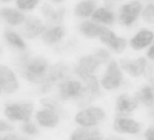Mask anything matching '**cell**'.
<instances>
[{
  "instance_id": "3",
  "label": "cell",
  "mask_w": 154,
  "mask_h": 140,
  "mask_svg": "<svg viewBox=\"0 0 154 140\" xmlns=\"http://www.w3.org/2000/svg\"><path fill=\"white\" fill-rule=\"evenodd\" d=\"M119 63L123 72L129 77L139 78L143 76L150 77L152 70L147 59L144 57H122L119 59Z\"/></svg>"
},
{
  "instance_id": "31",
  "label": "cell",
  "mask_w": 154,
  "mask_h": 140,
  "mask_svg": "<svg viewBox=\"0 0 154 140\" xmlns=\"http://www.w3.org/2000/svg\"><path fill=\"white\" fill-rule=\"evenodd\" d=\"M22 129L25 133L29 135L34 134L37 132V129L35 125L28 121H26V122L22 126Z\"/></svg>"
},
{
  "instance_id": "25",
  "label": "cell",
  "mask_w": 154,
  "mask_h": 140,
  "mask_svg": "<svg viewBox=\"0 0 154 140\" xmlns=\"http://www.w3.org/2000/svg\"><path fill=\"white\" fill-rule=\"evenodd\" d=\"M101 26L96 24L85 22L80 27V30L82 33L88 37H95L99 36V33L100 30Z\"/></svg>"
},
{
  "instance_id": "14",
  "label": "cell",
  "mask_w": 154,
  "mask_h": 140,
  "mask_svg": "<svg viewBox=\"0 0 154 140\" xmlns=\"http://www.w3.org/2000/svg\"><path fill=\"white\" fill-rule=\"evenodd\" d=\"M0 84L8 93L14 92L18 86L14 74L7 67L2 65H0Z\"/></svg>"
},
{
  "instance_id": "42",
  "label": "cell",
  "mask_w": 154,
  "mask_h": 140,
  "mask_svg": "<svg viewBox=\"0 0 154 140\" xmlns=\"http://www.w3.org/2000/svg\"><path fill=\"white\" fill-rule=\"evenodd\" d=\"M0 140H1V138H0Z\"/></svg>"
},
{
  "instance_id": "40",
  "label": "cell",
  "mask_w": 154,
  "mask_h": 140,
  "mask_svg": "<svg viewBox=\"0 0 154 140\" xmlns=\"http://www.w3.org/2000/svg\"><path fill=\"white\" fill-rule=\"evenodd\" d=\"M1 1H8V0H1Z\"/></svg>"
},
{
  "instance_id": "16",
  "label": "cell",
  "mask_w": 154,
  "mask_h": 140,
  "mask_svg": "<svg viewBox=\"0 0 154 140\" xmlns=\"http://www.w3.org/2000/svg\"><path fill=\"white\" fill-rule=\"evenodd\" d=\"M104 136L99 129L85 127L77 129L73 133L72 140H103Z\"/></svg>"
},
{
  "instance_id": "4",
  "label": "cell",
  "mask_w": 154,
  "mask_h": 140,
  "mask_svg": "<svg viewBox=\"0 0 154 140\" xmlns=\"http://www.w3.org/2000/svg\"><path fill=\"white\" fill-rule=\"evenodd\" d=\"M100 83L105 90L109 91H116L124 85L123 71L118 62L114 60L109 62Z\"/></svg>"
},
{
  "instance_id": "9",
  "label": "cell",
  "mask_w": 154,
  "mask_h": 140,
  "mask_svg": "<svg viewBox=\"0 0 154 140\" xmlns=\"http://www.w3.org/2000/svg\"><path fill=\"white\" fill-rule=\"evenodd\" d=\"M98 36L100 40L113 52L120 54L125 50L126 46V39L117 36L114 32L107 28L101 26Z\"/></svg>"
},
{
  "instance_id": "41",
  "label": "cell",
  "mask_w": 154,
  "mask_h": 140,
  "mask_svg": "<svg viewBox=\"0 0 154 140\" xmlns=\"http://www.w3.org/2000/svg\"><path fill=\"white\" fill-rule=\"evenodd\" d=\"M0 92H1V88H0Z\"/></svg>"
},
{
  "instance_id": "26",
  "label": "cell",
  "mask_w": 154,
  "mask_h": 140,
  "mask_svg": "<svg viewBox=\"0 0 154 140\" xmlns=\"http://www.w3.org/2000/svg\"><path fill=\"white\" fill-rule=\"evenodd\" d=\"M5 36L8 42L13 46H15L21 49H24L25 48L26 46L23 41L14 32L8 30L5 31Z\"/></svg>"
},
{
  "instance_id": "21",
  "label": "cell",
  "mask_w": 154,
  "mask_h": 140,
  "mask_svg": "<svg viewBox=\"0 0 154 140\" xmlns=\"http://www.w3.org/2000/svg\"><path fill=\"white\" fill-rule=\"evenodd\" d=\"M0 16L11 25H17L24 20L23 15L16 10L4 8L0 11Z\"/></svg>"
},
{
  "instance_id": "11",
  "label": "cell",
  "mask_w": 154,
  "mask_h": 140,
  "mask_svg": "<svg viewBox=\"0 0 154 140\" xmlns=\"http://www.w3.org/2000/svg\"><path fill=\"white\" fill-rule=\"evenodd\" d=\"M32 107V105L29 103L11 104L7 106L5 113L11 119L28 121L31 116Z\"/></svg>"
},
{
  "instance_id": "12",
  "label": "cell",
  "mask_w": 154,
  "mask_h": 140,
  "mask_svg": "<svg viewBox=\"0 0 154 140\" xmlns=\"http://www.w3.org/2000/svg\"><path fill=\"white\" fill-rule=\"evenodd\" d=\"M140 106L147 110L154 107V88L146 84L140 86L134 93Z\"/></svg>"
},
{
  "instance_id": "8",
  "label": "cell",
  "mask_w": 154,
  "mask_h": 140,
  "mask_svg": "<svg viewBox=\"0 0 154 140\" xmlns=\"http://www.w3.org/2000/svg\"><path fill=\"white\" fill-rule=\"evenodd\" d=\"M142 8V4L138 1H133L123 4L119 10L120 22L126 27H131L138 19Z\"/></svg>"
},
{
  "instance_id": "6",
  "label": "cell",
  "mask_w": 154,
  "mask_h": 140,
  "mask_svg": "<svg viewBox=\"0 0 154 140\" xmlns=\"http://www.w3.org/2000/svg\"><path fill=\"white\" fill-rule=\"evenodd\" d=\"M110 59V53L105 49L99 48L94 54L82 58L76 72H81L86 74L93 73L101 64L105 63Z\"/></svg>"
},
{
  "instance_id": "2",
  "label": "cell",
  "mask_w": 154,
  "mask_h": 140,
  "mask_svg": "<svg viewBox=\"0 0 154 140\" xmlns=\"http://www.w3.org/2000/svg\"><path fill=\"white\" fill-rule=\"evenodd\" d=\"M113 133L121 136H135L142 133L145 126L132 116L114 115L111 124Z\"/></svg>"
},
{
  "instance_id": "18",
  "label": "cell",
  "mask_w": 154,
  "mask_h": 140,
  "mask_svg": "<svg viewBox=\"0 0 154 140\" xmlns=\"http://www.w3.org/2000/svg\"><path fill=\"white\" fill-rule=\"evenodd\" d=\"M92 18L94 21L106 25L112 24L116 19L114 13L109 8L102 7L96 10L93 14Z\"/></svg>"
},
{
  "instance_id": "1",
  "label": "cell",
  "mask_w": 154,
  "mask_h": 140,
  "mask_svg": "<svg viewBox=\"0 0 154 140\" xmlns=\"http://www.w3.org/2000/svg\"><path fill=\"white\" fill-rule=\"evenodd\" d=\"M19 69L23 77L35 83H43L49 69L46 60L40 57L23 58L20 61Z\"/></svg>"
},
{
  "instance_id": "22",
  "label": "cell",
  "mask_w": 154,
  "mask_h": 140,
  "mask_svg": "<svg viewBox=\"0 0 154 140\" xmlns=\"http://www.w3.org/2000/svg\"><path fill=\"white\" fill-rule=\"evenodd\" d=\"M42 11L48 20L54 23H59L63 19L64 10L63 8L55 10L51 5L45 4L42 8Z\"/></svg>"
},
{
  "instance_id": "27",
  "label": "cell",
  "mask_w": 154,
  "mask_h": 140,
  "mask_svg": "<svg viewBox=\"0 0 154 140\" xmlns=\"http://www.w3.org/2000/svg\"><path fill=\"white\" fill-rule=\"evenodd\" d=\"M142 18L145 22L154 24V4L150 3L146 6L142 12Z\"/></svg>"
},
{
  "instance_id": "33",
  "label": "cell",
  "mask_w": 154,
  "mask_h": 140,
  "mask_svg": "<svg viewBox=\"0 0 154 140\" xmlns=\"http://www.w3.org/2000/svg\"><path fill=\"white\" fill-rule=\"evenodd\" d=\"M146 56L149 60H154V43L148 48Z\"/></svg>"
},
{
  "instance_id": "32",
  "label": "cell",
  "mask_w": 154,
  "mask_h": 140,
  "mask_svg": "<svg viewBox=\"0 0 154 140\" xmlns=\"http://www.w3.org/2000/svg\"><path fill=\"white\" fill-rule=\"evenodd\" d=\"M13 127L7 122L0 120V131H9L13 130Z\"/></svg>"
},
{
  "instance_id": "23",
  "label": "cell",
  "mask_w": 154,
  "mask_h": 140,
  "mask_svg": "<svg viewBox=\"0 0 154 140\" xmlns=\"http://www.w3.org/2000/svg\"><path fill=\"white\" fill-rule=\"evenodd\" d=\"M96 4L93 0L82 1L77 5L75 14L80 17H88L94 11Z\"/></svg>"
},
{
  "instance_id": "7",
  "label": "cell",
  "mask_w": 154,
  "mask_h": 140,
  "mask_svg": "<svg viewBox=\"0 0 154 140\" xmlns=\"http://www.w3.org/2000/svg\"><path fill=\"white\" fill-rule=\"evenodd\" d=\"M106 118L105 110L97 106H91L78 113L76 116V122L85 127H92Z\"/></svg>"
},
{
  "instance_id": "38",
  "label": "cell",
  "mask_w": 154,
  "mask_h": 140,
  "mask_svg": "<svg viewBox=\"0 0 154 140\" xmlns=\"http://www.w3.org/2000/svg\"><path fill=\"white\" fill-rule=\"evenodd\" d=\"M52 1H55V2H60V1H61L62 0H52Z\"/></svg>"
},
{
  "instance_id": "17",
  "label": "cell",
  "mask_w": 154,
  "mask_h": 140,
  "mask_svg": "<svg viewBox=\"0 0 154 140\" xmlns=\"http://www.w3.org/2000/svg\"><path fill=\"white\" fill-rule=\"evenodd\" d=\"M44 30V26L40 20L35 18H29L25 21L22 30L25 36L34 38Z\"/></svg>"
},
{
  "instance_id": "35",
  "label": "cell",
  "mask_w": 154,
  "mask_h": 140,
  "mask_svg": "<svg viewBox=\"0 0 154 140\" xmlns=\"http://www.w3.org/2000/svg\"><path fill=\"white\" fill-rule=\"evenodd\" d=\"M104 140H125V139L123 137V136L114 133L112 135L108 136Z\"/></svg>"
},
{
  "instance_id": "37",
  "label": "cell",
  "mask_w": 154,
  "mask_h": 140,
  "mask_svg": "<svg viewBox=\"0 0 154 140\" xmlns=\"http://www.w3.org/2000/svg\"><path fill=\"white\" fill-rule=\"evenodd\" d=\"M103 1L105 2V4L106 5V6L108 8H109L112 7L113 5H114L115 4L120 2L123 0H103Z\"/></svg>"
},
{
  "instance_id": "30",
  "label": "cell",
  "mask_w": 154,
  "mask_h": 140,
  "mask_svg": "<svg viewBox=\"0 0 154 140\" xmlns=\"http://www.w3.org/2000/svg\"><path fill=\"white\" fill-rule=\"evenodd\" d=\"M38 1V0H17V4L22 10H29L32 8Z\"/></svg>"
},
{
  "instance_id": "36",
  "label": "cell",
  "mask_w": 154,
  "mask_h": 140,
  "mask_svg": "<svg viewBox=\"0 0 154 140\" xmlns=\"http://www.w3.org/2000/svg\"><path fill=\"white\" fill-rule=\"evenodd\" d=\"M147 117L151 121V122L154 123V107L149 109L147 111Z\"/></svg>"
},
{
  "instance_id": "39",
  "label": "cell",
  "mask_w": 154,
  "mask_h": 140,
  "mask_svg": "<svg viewBox=\"0 0 154 140\" xmlns=\"http://www.w3.org/2000/svg\"><path fill=\"white\" fill-rule=\"evenodd\" d=\"M153 88H154V77H153Z\"/></svg>"
},
{
  "instance_id": "34",
  "label": "cell",
  "mask_w": 154,
  "mask_h": 140,
  "mask_svg": "<svg viewBox=\"0 0 154 140\" xmlns=\"http://www.w3.org/2000/svg\"><path fill=\"white\" fill-rule=\"evenodd\" d=\"M4 140H28V139L25 138H22L19 136H17L14 134H10L6 136L4 138Z\"/></svg>"
},
{
  "instance_id": "15",
  "label": "cell",
  "mask_w": 154,
  "mask_h": 140,
  "mask_svg": "<svg viewBox=\"0 0 154 140\" xmlns=\"http://www.w3.org/2000/svg\"><path fill=\"white\" fill-rule=\"evenodd\" d=\"M83 88L78 81H69L63 82L60 85V97L63 100H67L70 97H78Z\"/></svg>"
},
{
  "instance_id": "13",
  "label": "cell",
  "mask_w": 154,
  "mask_h": 140,
  "mask_svg": "<svg viewBox=\"0 0 154 140\" xmlns=\"http://www.w3.org/2000/svg\"><path fill=\"white\" fill-rule=\"evenodd\" d=\"M153 38L154 34L152 31L141 30L130 40V45L134 50L140 51L149 46Z\"/></svg>"
},
{
  "instance_id": "28",
  "label": "cell",
  "mask_w": 154,
  "mask_h": 140,
  "mask_svg": "<svg viewBox=\"0 0 154 140\" xmlns=\"http://www.w3.org/2000/svg\"><path fill=\"white\" fill-rule=\"evenodd\" d=\"M41 103L43 105L52 109L54 111H56L57 113L63 115V116H66V112L61 107V106L55 101L49 98H43L41 100Z\"/></svg>"
},
{
  "instance_id": "20",
  "label": "cell",
  "mask_w": 154,
  "mask_h": 140,
  "mask_svg": "<svg viewBox=\"0 0 154 140\" xmlns=\"http://www.w3.org/2000/svg\"><path fill=\"white\" fill-rule=\"evenodd\" d=\"M78 75L85 83L86 88L92 93L94 97L99 96L100 94V88L96 78L90 74H86L81 72H76Z\"/></svg>"
},
{
  "instance_id": "5",
  "label": "cell",
  "mask_w": 154,
  "mask_h": 140,
  "mask_svg": "<svg viewBox=\"0 0 154 140\" xmlns=\"http://www.w3.org/2000/svg\"><path fill=\"white\" fill-rule=\"evenodd\" d=\"M140 106L139 101L134 93L120 92L116 97L114 101L115 115L132 116Z\"/></svg>"
},
{
  "instance_id": "19",
  "label": "cell",
  "mask_w": 154,
  "mask_h": 140,
  "mask_svg": "<svg viewBox=\"0 0 154 140\" xmlns=\"http://www.w3.org/2000/svg\"><path fill=\"white\" fill-rule=\"evenodd\" d=\"M37 119L41 125L47 127H54L58 121V118L55 113L49 109L39 111L37 113Z\"/></svg>"
},
{
  "instance_id": "10",
  "label": "cell",
  "mask_w": 154,
  "mask_h": 140,
  "mask_svg": "<svg viewBox=\"0 0 154 140\" xmlns=\"http://www.w3.org/2000/svg\"><path fill=\"white\" fill-rule=\"evenodd\" d=\"M69 72L68 68L63 65L58 64L49 68L45 81L43 82L42 91H48L52 84L68 78Z\"/></svg>"
},
{
  "instance_id": "24",
  "label": "cell",
  "mask_w": 154,
  "mask_h": 140,
  "mask_svg": "<svg viewBox=\"0 0 154 140\" xmlns=\"http://www.w3.org/2000/svg\"><path fill=\"white\" fill-rule=\"evenodd\" d=\"M64 35V30L61 27H56L47 30L43 34V38L45 42L48 43L58 41Z\"/></svg>"
},
{
  "instance_id": "29",
  "label": "cell",
  "mask_w": 154,
  "mask_h": 140,
  "mask_svg": "<svg viewBox=\"0 0 154 140\" xmlns=\"http://www.w3.org/2000/svg\"><path fill=\"white\" fill-rule=\"evenodd\" d=\"M142 133L143 140H154V123L145 126Z\"/></svg>"
}]
</instances>
